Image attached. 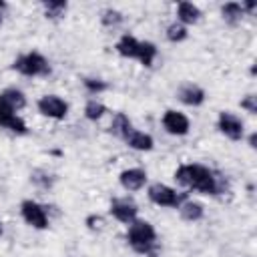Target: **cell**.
<instances>
[{
	"label": "cell",
	"instance_id": "obj_25",
	"mask_svg": "<svg viewBox=\"0 0 257 257\" xmlns=\"http://www.w3.org/2000/svg\"><path fill=\"white\" fill-rule=\"evenodd\" d=\"M241 108H245L247 112L255 114V112H257V96H255V94H249V96H245V98L241 100Z\"/></svg>",
	"mask_w": 257,
	"mask_h": 257
},
{
	"label": "cell",
	"instance_id": "obj_14",
	"mask_svg": "<svg viewBox=\"0 0 257 257\" xmlns=\"http://www.w3.org/2000/svg\"><path fill=\"white\" fill-rule=\"evenodd\" d=\"M124 141L128 143V147H133V149H137V151H151V149H153V139H151L149 135L141 133V131H135V128L126 135Z\"/></svg>",
	"mask_w": 257,
	"mask_h": 257
},
{
	"label": "cell",
	"instance_id": "obj_15",
	"mask_svg": "<svg viewBox=\"0 0 257 257\" xmlns=\"http://www.w3.org/2000/svg\"><path fill=\"white\" fill-rule=\"evenodd\" d=\"M116 50H118V54L124 56V58H137V54H139V40L133 38V36H128V34H124V36L116 42Z\"/></svg>",
	"mask_w": 257,
	"mask_h": 257
},
{
	"label": "cell",
	"instance_id": "obj_7",
	"mask_svg": "<svg viewBox=\"0 0 257 257\" xmlns=\"http://www.w3.org/2000/svg\"><path fill=\"white\" fill-rule=\"evenodd\" d=\"M110 213H112V217L118 219L120 223H128V225H131V223L137 219L139 209H137V205H135L133 201H128V199H114V201L110 203Z\"/></svg>",
	"mask_w": 257,
	"mask_h": 257
},
{
	"label": "cell",
	"instance_id": "obj_5",
	"mask_svg": "<svg viewBox=\"0 0 257 257\" xmlns=\"http://www.w3.org/2000/svg\"><path fill=\"white\" fill-rule=\"evenodd\" d=\"M38 110H40L44 116H48V118L60 120V118L66 116L68 104H66L60 96H56V94H46V96H42V98L38 100Z\"/></svg>",
	"mask_w": 257,
	"mask_h": 257
},
{
	"label": "cell",
	"instance_id": "obj_3",
	"mask_svg": "<svg viewBox=\"0 0 257 257\" xmlns=\"http://www.w3.org/2000/svg\"><path fill=\"white\" fill-rule=\"evenodd\" d=\"M14 70H18L26 76H42V74L50 72V66H48V60L42 54L28 52V54H22L14 60Z\"/></svg>",
	"mask_w": 257,
	"mask_h": 257
},
{
	"label": "cell",
	"instance_id": "obj_20",
	"mask_svg": "<svg viewBox=\"0 0 257 257\" xmlns=\"http://www.w3.org/2000/svg\"><path fill=\"white\" fill-rule=\"evenodd\" d=\"M104 112H106V106L100 104V102H96V100H88L86 106H84V114H86V118H90V120H98Z\"/></svg>",
	"mask_w": 257,
	"mask_h": 257
},
{
	"label": "cell",
	"instance_id": "obj_24",
	"mask_svg": "<svg viewBox=\"0 0 257 257\" xmlns=\"http://www.w3.org/2000/svg\"><path fill=\"white\" fill-rule=\"evenodd\" d=\"M84 86H86L90 92H102V90H106V82L96 80V78H86V80H84Z\"/></svg>",
	"mask_w": 257,
	"mask_h": 257
},
{
	"label": "cell",
	"instance_id": "obj_27",
	"mask_svg": "<svg viewBox=\"0 0 257 257\" xmlns=\"http://www.w3.org/2000/svg\"><path fill=\"white\" fill-rule=\"evenodd\" d=\"M8 114H12V112H10V110H8V108H4V106H2V104H0V124H2V122H4V118H6V116H8Z\"/></svg>",
	"mask_w": 257,
	"mask_h": 257
},
{
	"label": "cell",
	"instance_id": "obj_30",
	"mask_svg": "<svg viewBox=\"0 0 257 257\" xmlns=\"http://www.w3.org/2000/svg\"><path fill=\"white\" fill-rule=\"evenodd\" d=\"M0 233H2V225H0Z\"/></svg>",
	"mask_w": 257,
	"mask_h": 257
},
{
	"label": "cell",
	"instance_id": "obj_10",
	"mask_svg": "<svg viewBox=\"0 0 257 257\" xmlns=\"http://www.w3.org/2000/svg\"><path fill=\"white\" fill-rule=\"evenodd\" d=\"M120 185L126 189V191H139L145 181H147V173L143 169H126L120 173Z\"/></svg>",
	"mask_w": 257,
	"mask_h": 257
},
{
	"label": "cell",
	"instance_id": "obj_29",
	"mask_svg": "<svg viewBox=\"0 0 257 257\" xmlns=\"http://www.w3.org/2000/svg\"><path fill=\"white\" fill-rule=\"evenodd\" d=\"M147 257H157V255H151V253H149V255H147Z\"/></svg>",
	"mask_w": 257,
	"mask_h": 257
},
{
	"label": "cell",
	"instance_id": "obj_9",
	"mask_svg": "<svg viewBox=\"0 0 257 257\" xmlns=\"http://www.w3.org/2000/svg\"><path fill=\"white\" fill-rule=\"evenodd\" d=\"M163 126L171 135H187L189 133V118L179 110H167L163 114Z\"/></svg>",
	"mask_w": 257,
	"mask_h": 257
},
{
	"label": "cell",
	"instance_id": "obj_16",
	"mask_svg": "<svg viewBox=\"0 0 257 257\" xmlns=\"http://www.w3.org/2000/svg\"><path fill=\"white\" fill-rule=\"evenodd\" d=\"M177 209L181 211V217L187 221H199L203 217V205L197 201H183Z\"/></svg>",
	"mask_w": 257,
	"mask_h": 257
},
{
	"label": "cell",
	"instance_id": "obj_21",
	"mask_svg": "<svg viewBox=\"0 0 257 257\" xmlns=\"http://www.w3.org/2000/svg\"><path fill=\"white\" fill-rule=\"evenodd\" d=\"M167 38H169L171 42H181V40H185V38H187V28H185L181 22H175V24H171V26L167 28Z\"/></svg>",
	"mask_w": 257,
	"mask_h": 257
},
{
	"label": "cell",
	"instance_id": "obj_17",
	"mask_svg": "<svg viewBox=\"0 0 257 257\" xmlns=\"http://www.w3.org/2000/svg\"><path fill=\"white\" fill-rule=\"evenodd\" d=\"M110 131H112L116 137L126 139V135L133 131V124H131V120H128L126 114L118 112V114H114V118H112V122H110Z\"/></svg>",
	"mask_w": 257,
	"mask_h": 257
},
{
	"label": "cell",
	"instance_id": "obj_23",
	"mask_svg": "<svg viewBox=\"0 0 257 257\" xmlns=\"http://www.w3.org/2000/svg\"><path fill=\"white\" fill-rule=\"evenodd\" d=\"M120 20H122L120 12H116L112 8H108V10L102 12V24L104 26H116V24H120Z\"/></svg>",
	"mask_w": 257,
	"mask_h": 257
},
{
	"label": "cell",
	"instance_id": "obj_8",
	"mask_svg": "<svg viewBox=\"0 0 257 257\" xmlns=\"http://www.w3.org/2000/svg\"><path fill=\"white\" fill-rule=\"evenodd\" d=\"M217 124H219V131H221L225 137L233 139V141H239V139L243 137V122H241L233 112H221Z\"/></svg>",
	"mask_w": 257,
	"mask_h": 257
},
{
	"label": "cell",
	"instance_id": "obj_18",
	"mask_svg": "<svg viewBox=\"0 0 257 257\" xmlns=\"http://www.w3.org/2000/svg\"><path fill=\"white\" fill-rule=\"evenodd\" d=\"M155 56H157V46L153 42H139V54H137V58L145 66H151L153 60H155Z\"/></svg>",
	"mask_w": 257,
	"mask_h": 257
},
{
	"label": "cell",
	"instance_id": "obj_2",
	"mask_svg": "<svg viewBox=\"0 0 257 257\" xmlns=\"http://www.w3.org/2000/svg\"><path fill=\"white\" fill-rule=\"evenodd\" d=\"M126 239H128L131 247H133L137 253L149 255V253L153 251V247H155L157 233H155V229H153L151 223H147V221H133L131 227H128Z\"/></svg>",
	"mask_w": 257,
	"mask_h": 257
},
{
	"label": "cell",
	"instance_id": "obj_12",
	"mask_svg": "<svg viewBox=\"0 0 257 257\" xmlns=\"http://www.w3.org/2000/svg\"><path fill=\"white\" fill-rule=\"evenodd\" d=\"M179 98L189 106H199L205 100V92L197 84H183L179 88Z\"/></svg>",
	"mask_w": 257,
	"mask_h": 257
},
{
	"label": "cell",
	"instance_id": "obj_26",
	"mask_svg": "<svg viewBox=\"0 0 257 257\" xmlns=\"http://www.w3.org/2000/svg\"><path fill=\"white\" fill-rule=\"evenodd\" d=\"M86 225H88L90 229H100V227H102V217H98V215H90V217L86 219Z\"/></svg>",
	"mask_w": 257,
	"mask_h": 257
},
{
	"label": "cell",
	"instance_id": "obj_28",
	"mask_svg": "<svg viewBox=\"0 0 257 257\" xmlns=\"http://www.w3.org/2000/svg\"><path fill=\"white\" fill-rule=\"evenodd\" d=\"M2 8H4V2H0V10H2Z\"/></svg>",
	"mask_w": 257,
	"mask_h": 257
},
{
	"label": "cell",
	"instance_id": "obj_22",
	"mask_svg": "<svg viewBox=\"0 0 257 257\" xmlns=\"http://www.w3.org/2000/svg\"><path fill=\"white\" fill-rule=\"evenodd\" d=\"M44 12L48 18H60L66 12V2H44Z\"/></svg>",
	"mask_w": 257,
	"mask_h": 257
},
{
	"label": "cell",
	"instance_id": "obj_6",
	"mask_svg": "<svg viewBox=\"0 0 257 257\" xmlns=\"http://www.w3.org/2000/svg\"><path fill=\"white\" fill-rule=\"evenodd\" d=\"M20 211H22V217L28 225L36 227V229H46L48 227V217H46V211L42 205H38L36 201H24L20 205Z\"/></svg>",
	"mask_w": 257,
	"mask_h": 257
},
{
	"label": "cell",
	"instance_id": "obj_4",
	"mask_svg": "<svg viewBox=\"0 0 257 257\" xmlns=\"http://www.w3.org/2000/svg\"><path fill=\"white\" fill-rule=\"evenodd\" d=\"M149 199L159 207H179L183 201L179 193H175L171 187L161 185V183H155L149 187Z\"/></svg>",
	"mask_w": 257,
	"mask_h": 257
},
{
	"label": "cell",
	"instance_id": "obj_1",
	"mask_svg": "<svg viewBox=\"0 0 257 257\" xmlns=\"http://www.w3.org/2000/svg\"><path fill=\"white\" fill-rule=\"evenodd\" d=\"M175 179L181 185L195 189L199 193H205V195H217L219 193L217 177L203 165H181L175 171Z\"/></svg>",
	"mask_w": 257,
	"mask_h": 257
},
{
	"label": "cell",
	"instance_id": "obj_11",
	"mask_svg": "<svg viewBox=\"0 0 257 257\" xmlns=\"http://www.w3.org/2000/svg\"><path fill=\"white\" fill-rule=\"evenodd\" d=\"M0 104H2L4 108H8L10 112H16V110L24 108L26 98H24V94H22L20 90H16V88H6V90L0 94Z\"/></svg>",
	"mask_w": 257,
	"mask_h": 257
},
{
	"label": "cell",
	"instance_id": "obj_13",
	"mask_svg": "<svg viewBox=\"0 0 257 257\" xmlns=\"http://www.w3.org/2000/svg\"><path fill=\"white\" fill-rule=\"evenodd\" d=\"M177 16H179V22L185 26V24H195L199 20L201 12L193 2H181L177 6Z\"/></svg>",
	"mask_w": 257,
	"mask_h": 257
},
{
	"label": "cell",
	"instance_id": "obj_19",
	"mask_svg": "<svg viewBox=\"0 0 257 257\" xmlns=\"http://www.w3.org/2000/svg\"><path fill=\"white\" fill-rule=\"evenodd\" d=\"M221 14H223V18H225L227 22L235 24V22H239L241 16H243V6L237 4V2H227V4L221 8Z\"/></svg>",
	"mask_w": 257,
	"mask_h": 257
}]
</instances>
